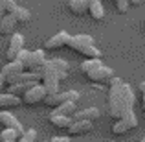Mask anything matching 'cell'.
I'll list each match as a JSON object with an SVG mask.
<instances>
[{"instance_id":"6da1fadb","label":"cell","mask_w":145,"mask_h":142,"mask_svg":"<svg viewBox=\"0 0 145 142\" xmlns=\"http://www.w3.org/2000/svg\"><path fill=\"white\" fill-rule=\"evenodd\" d=\"M108 113L112 118L123 114V81L116 76L108 81Z\"/></svg>"},{"instance_id":"7a4b0ae2","label":"cell","mask_w":145,"mask_h":142,"mask_svg":"<svg viewBox=\"0 0 145 142\" xmlns=\"http://www.w3.org/2000/svg\"><path fill=\"white\" fill-rule=\"evenodd\" d=\"M66 46L72 48L74 52L81 53V55H85L86 59H101V52H99V48L96 46V43H94V39L90 35L70 37Z\"/></svg>"},{"instance_id":"3957f363","label":"cell","mask_w":145,"mask_h":142,"mask_svg":"<svg viewBox=\"0 0 145 142\" xmlns=\"http://www.w3.org/2000/svg\"><path fill=\"white\" fill-rule=\"evenodd\" d=\"M134 127H138V118H136L134 111H131V113L123 114L121 118H118V122L112 125V133L114 135H127Z\"/></svg>"},{"instance_id":"277c9868","label":"cell","mask_w":145,"mask_h":142,"mask_svg":"<svg viewBox=\"0 0 145 142\" xmlns=\"http://www.w3.org/2000/svg\"><path fill=\"white\" fill-rule=\"evenodd\" d=\"M40 72H42V79H40V83H42V87L46 89V92H48V94H55V92H59L61 79L57 78L55 72H53L46 63H44V67H42V68H40Z\"/></svg>"},{"instance_id":"5b68a950","label":"cell","mask_w":145,"mask_h":142,"mask_svg":"<svg viewBox=\"0 0 145 142\" xmlns=\"http://www.w3.org/2000/svg\"><path fill=\"white\" fill-rule=\"evenodd\" d=\"M79 94L77 90H63V92H55V94H48L46 98H44V103H46L48 107H57L61 105V103H66V102H77L79 100Z\"/></svg>"},{"instance_id":"8992f818","label":"cell","mask_w":145,"mask_h":142,"mask_svg":"<svg viewBox=\"0 0 145 142\" xmlns=\"http://www.w3.org/2000/svg\"><path fill=\"white\" fill-rule=\"evenodd\" d=\"M46 96H48V92L42 87V83H35V85H31L24 94H22V102H24L26 105H35V103L44 102Z\"/></svg>"},{"instance_id":"52a82bcc","label":"cell","mask_w":145,"mask_h":142,"mask_svg":"<svg viewBox=\"0 0 145 142\" xmlns=\"http://www.w3.org/2000/svg\"><path fill=\"white\" fill-rule=\"evenodd\" d=\"M46 61L48 59H46L44 50H33V52H29L28 61L24 63V70H40Z\"/></svg>"},{"instance_id":"ba28073f","label":"cell","mask_w":145,"mask_h":142,"mask_svg":"<svg viewBox=\"0 0 145 142\" xmlns=\"http://www.w3.org/2000/svg\"><path fill=\"white\" fill-rule=\"evenodd\" d=\"M0 72L4 74L7 85H11V83H15V81H17V78L24 72V67H22L18 61H9L7 65H4V67H2V70H0Z\"/></svg>"},{"instance_id":"9c48e42d","label":"cell","mask_w":145,"mask_h":142,"mask_svg":"<svg viewBox=\"0 0 145 142\" xmlns=\"http://www.w3.org/2000/svg\"><path fill=\"white\" fill-rule=\"evenodd\" d=\"M86 78H88L92 83H108L110 79L114 78V70L108 68V67H105V65H101V67L96 68V70H92L90 74H86Z\"/></svg>"},{"instance_id":"30bf717a","label":"cell","mask_w":145,"mask_h":142,"mask_svg":"<svg viewBox=\"0 0 145 142\" xmlns=\"http://www.w3.org/2000/svg\"><path fill=\"white\" fill-rule=\"evenodd\" d=\"M20 50H24V37H22L20 33H11L9 46H7V59L15 61L17 55L20 53Z\"/></svg>"},{"instance_id":"8fae6325","label":"cell","mask_w":145,"mask_h":142,"mask_svg":"<svg viewBox=\"0 0 145 142\" xmlns=\"http://www.w3.org/2000/svg\"><path fill=\"white\" fill-rule=\"evenodd\" d=\"M46 65L55 72L57 78H59L61 81L68 78V72H70V65H68V61H64V59H48Z\"/></svg>"},{"instance_id":"7c38bea8","label":"cell","mask_w":145,"mask_h":142,"mask_svg":"<svg viewBox=\"0 0 145 142\" xmlns=\"http://www.w3.org/2000/svg\"><path fill=\"white\" fill-rule=\"evenodd\" d=\"M92 129H94V125H92L90 120H74L72 125L68 127V133H70L72 137H83V135H86V133H90Z\"/></svg>"},{"instance_id":"4fadbf2b","label":"cell","mask_w":145,"mask_h":142,"mask_svg":"<svg viewBox=\"0 0 145 142\" xmlns=\"http://www.w3.org/2000/svg\"><path fill=\"white\" fill-rule=\"evenodd\" d=\"M0 124L6 129H15V131H18V133H24L22 124L17 120V116H13V114L9 113V111H0Z\"/></svg>"},{"instance_id":"5bb4252c","label":"cell","mask_w":145,"mask_h":142,"mask_svg":"<svg viewBox=\"0 0 145 142\" xmlns=\"http://www.w3.org/2000/svg\"><path fill=\"white\" fill-rule=\"evenodd\" d=\"M68 41H70V35H68L66 32H59V33H55L53 37H50L44 46H46V50H59V48L66 46Z\"/></svg>"},{"instance_id":"9a60e30c","label":"cell","mask_w":145,"mask_h":142,"mask_svg":"<svg viewBox=\"0 0 145 142\" xmlns=\"http://www.w3.org/2000/svg\"><path fill=\"white\" fill-rule=\"evenodd\" d=\"M134 90H132V87L129 85V83H123V114L131 113V111H134ZM121 114V116H123Z\"/></svg>"},{"instance_id":"2e32d148","label":"cell","mask_w":145,"mask_h":142,"mask_svg":"<svg viewBox=\"0 0 145 142\" xmlns=\"http://www.w3.org/2000/svg\"><path fill=\"white\" fill-rule=\"evenodd\" d=\"M15 28H17V18L11 13H6L0 18V33H2V35H11V33H15Z\"/></svg>"},{"instance_id":"e0dca14e","label":"cell","mask_w":145,"mask_h":142,"mask_svg":"<svg viewBox=\"0 0 145 142\" xmlns=\"http://www.w3.org/2000/svg\"><path fill=\"white\" fill-rule=\"evenodd\" d=\"M20 105V98L15 94L6 92H0V111H7V109H13V107Z\"/></svg>"},{"instance_id":"ac0fdd59","label":"cell","mask_w":145,"mask_h":142,"mask_svg":"<svg viewBox=\"0 0 145 142\" xmlns=\"http://www.w3.org/2000/svg\"><path fill=\"white\" fill-rule=\"evenodd\" d=\"M88 13L94 20H103L105 18V7L101 0H88Z\"/></svg>"},{"instance_id":"d6986e66","label":"cell","mask_w":145,"mask_h":142,"mask_svg":"<svg viewBox=\"0 0 145 142\" xmlns=\"http://www.w3.org/2000/svg\"><path fill=\"white\" fill-rule=\"evenodd\" d=\"M96 118H99V109L88 107V109H83V111H75L72 120H90V122H94Z\"/></svg>"},{"instance_id":"ffe728a7","label":"cell","mask_w":145,"mask_h":142,"mask_svg":"<svg viewBox=\"0 0 145 142\" xmlns=\"http://www.w3.org/2000/svg\"><path fill=\"white\" fill-rule=\"evenodd\" d=\"M72 122H74L72 116H63V114H55V113L50 114V124L57 129H68L72 125Z\"/></svg>"},{"instance_id":"44dd1931","label":"cell","mask_w":145,"mask_h":142,"mask_svg":"<svg viewBox=\"0 0 145 142\" xmlns=\"http://www.w3.org/2000/svg\"><path fill=\"white\" fill-rule=\"evenodd\" d=\"M68 7L74 15L81 17V15L88 13V0H70L68 2Z\"/></svg>"},{"instance_id":"7402d4cb","label":"cell","mask_w":145,"mask_h":142,"mask_svg":"<svg viewBox=\"0 0 145 142\" xmlns=\"http://www.w3.org/2000/svg\"><path fill=\"white\" fill-rule=\"evenodd\" d=\"M75 105H77L75 102H66V103H61V105L53 107V111H52V113H55V114H63V116H74V113H75Z\"/></svg>"},{"instance_id":"603a6c76","label":"cell","mask_w":145,"mask_h":142,"mask_svg":"<svg viewBox=\"0 0 145 142\" xmlns=\"http://www.w3.org/2000/svg\"><path fill=\"white\" fill-rule=\"evenodd\" d=\"M11 15L17 18V22H28L29 18H31V13H29V9H26V7H20V6L15 7V9L11 11Z\"/></svg>"},{"instance_id":"cb8c5ba5","label":"cell","mask_w":145,"mask_h":142,"mask_svg":"<svg viewBox=\"0 0 145 142\" xmlns=\"http://www.w3.org/2000/svg\"><path fill=\"white\" fill-rule=\"evenodd\" d=\"M101 65H103L101 59H85L81 63V72L86 76V74H90L92 70H96L97 67H101Z\"/></svg>"},{"instance_id":"d4e9b609","label":"cell","mask_w":145,"mask_h":142,"mask_svg":"<svg viewBox=\"0 0 145 142\" xmlns=\"http://www.w3.org/2000/svg\"><path fill=\"white\" fill-rule=\"evenodd\" d=\"M20 135L22 133L15 131V129H6L4 127L2 133H0V142H15V140L20 139Z\"/></svg>"},{"instance_id":"484cf974","label":"cell","mask_w":145,"mask_h":142,"mask_svg":"<svg viewBox=\"0 0 145 142\" xmlns=\"http://www.w3.org/2000/svg\"><path fill=\"white\" fill-rule=\"evenodd\" d=\"M35 139H37V131L35 129H26V131L20 135L18 142H35Z\"/></svg>"},{"instance_id":"4316f807","label":"cell","mask_w":145,"mask_h":142,"mask_svg":"<svg viewBox=\"0 0 145 142\" xmlns=\"http://www.w3.org/2000/svg\"><path fill=\"white\" fill-rule=\"evenodd\" d=\"M114 2H116V9L120 11V13H127L129 7H131L129 0H114Z\"/></svg>"},{"instance_id":"83f0119b","label":"cell","mask_w":145,"mask_h":142,"mask_svg":"<svg viewBox=\"0 0 145 142\" xmlns=\"http://www.w3.org/2000/svg\"><path fill=\"white\" fill-rule=\"evenodd\" d=\"M0 2H2V6H4V9H6V13H11V11H13L15 7L18 6L17 0H0Z\"/></svg>"},{"instance_id":"f1b7e54d","label":"cell","mask_w":145,"mask_h":142,"mask_svg":"<svg viewBox=\"0 0 145 142\" xmlns=\"http://www.w3.org/2000/svg\"><path fill=\"white\" fill-rule=\"evenodd\" d=\"M28 57H29V50H26V48H24V50H20V53L17 55V59H15V61H18V63L24 67V63L28 61Z\"/></svg>"},{"instance_id":"f546056e","label":"cell","mask_w":145,"mask_h":142,"mask_svg":"<svg viewBox=\"0 0 145 142\" xmlns=\"http://www.w3.org/2000/svg\"><path fill=\"white\" fill-rule=\"evenodd\" d=\"M6 89H7V81L4 78V74L0 72V92H6Z\"/></svg>"},{"instance_id":"4dcf8cb0","label":"cell","mask_w":145,"mask_h":142,"mask_svg":"<svg viewBox=\"0 0 145 142\" xmlns=\"http://www.w3.org/2000/svg\"><path fill=\"white\" fill-rule=\"evenodd\" d=\"M50 142H70V139H66V137H53Z\"/></svg>"},{"instance_id":"1f68e13d","label":"cell","mask_w":145,"mask_h":142,"mask_svg":"<svg viewBox=\"0 0 145 142\" xmlns=\"http://www.w3.org/2000/svg\"><path fill=\"white\" fill-rule=\"evenodd\" d=\"M129 4L134 6V7H138V6H142V4H143V0H129Z\"/></svg>"},{"instance_id":"d6a6232c","label":"cell","mask_w":145,"mask_h":142,"mask_svg":"<svg viewBox=\"0 0 145 142\" xmlns=\"http://www.w3.org/2000/svg\"><path fill=\"white\" fill-rule=\"evenodd\" d=\"M140 92H142V96H145V81L140 83Z\"/></svg>"},{"instance_id":"836d02e7","label":"cell","mask_w":145,"mask_h":142,"mask_svg":"<svg viewBox=\"0 0 145 142\" xmlns=\"http://www.w3.org/2000/svg\"><path fill=\"white\" fill-rule=\"evenodd\" d=\"M6 15V9H4V6H2V2H0V18Z\"/></svg>"},{"instance_id":"e575fe53","label":"cell","mask_w":145,"mask_h":142,"mask_svg":"<svg viewBox=\"0 0 145 142\" xmlns=\"http://www.w3.org/2000/svg\"><path fill=\"white\" fill-rule=\"evenodd\" d=\"M142 109L145 111V96H142Z\"/></svg>"},{"instance_id":"d590c367","label":"cell","mask_w":145,"mask_h":142,"mask_svg":"<svg viewBox=\"0 0 145 142\" xmlns=\"http://www.w3.org/2000/svg\"><path fill=\"white\" fill-rule=\"evenodd\" d=\"M140 142H145V137H143V139H142V140H140Z\"/></svg>"},{"instance_id":"8d00e7d4","label":"cell","mask_w":145,"mask_h":142,"mask_svg":"<svg viewBox=\"0 0 145 142\" xmlns=\"http://www.w3.org/2000/svg\"><path fill=\"white\" fill-rule=\"evenodd\" d=\"M44 142H50V140H44Z\"/></svg>"},{"instance_id":"74e56055","label":"cell","mask_w":145,"mask_h":142,"mask_svg":"<svg viewBox=\"0 0 145 142\" xmlns=\"http://www.w3.org/2000/svg\"><path fill=\"white\" fill-rule=\"evenodd\" d=\"M15 142H18V140H15Z\"/></svg>"}]
</instances>
